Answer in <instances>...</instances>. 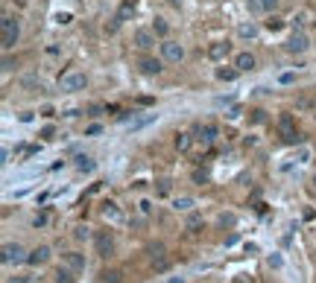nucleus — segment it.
<instances>
[{
    "label": "nucleus",
    "instance_id": "obj_1",
    "mask_svg": "<svg viewBox=\"0 0 316 283\" xmlns=\"http://www.w3.org/2000/svg\"><path fill=\"white\" fill-rule=\"evenodd\" d=\"M18 38H21V24H18V18L3 15V21H0V47L9 53V50L18 44Z\"/></svg>",
    "mask_w": 316,
    "mask_h": 283
},
{
    "label": "nucleus",
    "instance_id": "obj_2",
    "mask_svg": "<svg viewBox=\"0 0 316 283\" xmlns=\"http://www.w3.org/2000/svg\"><path fill=\"white\" fill-rule=\"evenodd\" d=\"M278 134H281L284 143H302V134L296 131V120H293L290 111H284V114L278 117Z\"/></svg>",
    "mask_w": 316,
    "mask_h": 283
},
{
    "label": "nucleus",
    "instance_id": "obj_3",
    "mask_svg": "<svg viewBox=\"0 0 316 283\" xmlns=\"http://www.w3.org/2000/svg\"><path fill=\"white\" fill-rule=\"evenodd\" d=\"M85 85H88V79H85V73H79V70L59 76V88H62V94H76V91H85Z\"/></svg>",
    "mask_w": 316,
    "mask_h": 283
},
{
    "label": "nucleus",
    "instance_id": "obj_4",
    "mask_svg": "<svg viewBox=\"0 0 316 283\" xmlns=\"http://www.w3.org/2000/svg\"><path fill=\"white\" fill-rule=\"evenodd\" d=\"M30 251L21 245V243H6L3 245V263L6 266H18V263H27Z\"/></svg>",
    "mask_w": 316,
    "mask_h": 283
},
{
    "label": "nucleus",
    "instance_id": "obj_5",
    "mask_svg": "<svg viewBox=\"0 0 316 283\" xmlns=\"http://www.w3.org/2000/svg\"><path fill=\"white\" fill-rule=\"evenodd\" d=\"M161 59L164 62H170V64H179L182 59H185V47L179 44V41H161Z\"/></svg>",
    "mask_w": 316,
    "mask_h": 283
},
{
    "label": "nucleus",
    "instance_id": "obj_6",
    "mask_svg": "<svg viewBox=\"0 0 316 283\" xmlns=\"http://www.w3.org/2000/svg\"><path fill=\"white\" fill-rule=\"evenodd\" d=\"M284 50L287 53H293V56H302V53L311 50V41H308V35H305L302 30H296L293 35H290V41L284 44Z\"/></svg>",
    "mask_w": 316,
    "mask_h": 283
},
{
    "label": "nucleus",
    "instance_id": "obj_7",
    "mask_svg": "<svg viewBox=\"0 0 316 283\" xmlns=\"http://www.w3.org/2000/svg\"><path fill=\"white\" fill-rule=\"evenodd\" d=\"M94 248H97L100 257H111V254H114V240H111V234H108V231L94 234Z\"/></svg>",
    "mask_w": 316,
    "mask_h": 283
},
{
    "label": "nucleus",
    "instance_id": "obj_8",
    "mask_svg": "<svg viewBox=\"0 0 316 283\" xmlns=\"http://www.w3.org/2000/svg\"><path fill=\"white\" fill-rule=\"evenodd\" d=\"M138 67H141V73H144V76H158V73L164 70V59L141 56V59H138Z\"/></svg>",
    "mask_w": 316,
    "mask_h": 283
},
{
    "label": "nucleus",
    "instance_id": "obj_9",
    "mask_svg": "<svg viewBox=\"0 0 316 283\" xmlns=\"http://www.w3.org/2000/svg\"><path fill=\"white\" fill-rule=\"evenodd\" d=\"M156 44V32L153 30H135V47L138 50H153Z\"/></svg>",
    "mask_w": 316,
    "mask_h": 283
},
{
    "label": "nucleus",
    "instance_id": "obj_10",
    "mask_svg": "<svg viewBox=\"0 0 316 283\" xmlns=\"http://www.w3.org/2000/svg\"><path fill=\"white\" fill-rule=\"evenodd\" d=\"M62 263L64 266H70L73 272H85V254H79V251H64Z\"/></svg>",
    "mask_w": 316,
    "mask_h": 283
},
{
    "label": "nucleus",
    "instance_id": "obj_11",
    "mask_svg": "<svg viewBox=\"0 0 316 283\" xmlns=\"http://www.w3.org/2000/svg\"><path fill=\"white\" fill-rule=\"evenodd\" d=\"M47 260H50V245H38V248H32L30 257H27V263L35 266V269H38V266H44Z\"/></svg>",
    "mask_w": 316,
    "mask_h": 283
},
{
    "label": "nucleus",
    "instance_id": "obj_12",
    "mask_svg": "<svg viewBox=\"0 0 316 283\" xmlns=\"http://www.w3.org/2000/svg\"><path fill=\"white\" fill-rule=\"evenodd\" d=\"M196 134H199V143L202 146H211L217 140V126L214 123H202V126L196 128Z\"/></svg>",
    "mask_w": 316,
    "mask_h": 283
},
{
    "label": "nucleus",
    "instance_id": "obj_13",
    "mask_svg": "<svg viewBox=\"0 0 316 283\" xmlns=\"http://www.w3.org/2000/svg\"><path fill=\"white\" fill-rule=\"evenodd\" d=\"M100 213H103V219H108V222H120V219H123V213H120L117 202H103Z\"/></svg>",
    "mask_w": 316,
    "mask_h": 283
},
{
    "label": "nucleus",
    "instance_id": "obj_14",
    "mask_svg": "<svg viewBox=\"0 0 316 283\" xmlns=\"http://www.w3.org/2000/svg\"><path fill=\"white\" fill-rule=\"evenodd\" d=\"M255 64H258V59H255L252 53H237V56H234V67H237L240 73H246V70H255Z\"/></svg>",
    "mask_w": 316,
    "mask_h": 283
},
{
    "label": "nucleus",
    "instance_id": "obj_15",
    "mask_svg": "<svg viewBox=\"0 0 316 283\" xmlns=\"http://www.w3.org/2000/svg\"><path fill=\"white\" fill-rule=\"evenodd\" d=\"M53 283H76V272L70 266H62L53 272Z\"/></svg>",
    "mask_w": 316,
    "mask_h": 283
},
{
    "label": "nucleus",
    "instance_id": "obj_16",
    "mask_svg": "<svg viewBox=\"0 0 316 283\" xmlns=\"http://www.w3.org/2000/svg\"><path fill=\"white\" fill-rule=\"evenodd\" d=\"M225 56H228V44H222V41H217V44H211V47H208V59L220 62V59H225Z\"/></svg>",
    "mask_w": 316,
    "mask_h": 283
},
{
    "label": "nucleus",
    "instance_id": "obj_17",
    "mask_svg": "<svg viewBox=\"0 0 316 283\" xmlns=\"http://www.w3.org/2000/svg\"><path fill=\"white\" fill-rule=\"evenodd\" d=\"M94 158H88V155H79L76 158V169H79V172H94Z\"/></svg>",
    "mask_w": 316,
    "mask_h": 283
},
{
    "label": "nucleus",
    "instance_id": "obj_18",
    "mask_svg": "<svg viewBox=\"0 0 316 283\" xmlns=\"http://www.w3.org/2000/svg\"><path fill=\"white\" fill-rule=\"evenodd\" d=\"M173 146H176L179 152H188V149H190V134L179 131V134H176V140H173Z\"/></svg>",
    "mask_w": 316,
    "mask_h": 283
},
{
    "label": "nucleus",
    "instance_id": "obj_19",
    "mask_svg": "<svg viewBox=\"0 0 316 283\" xmlns=\"http://www.w3.org/2000/svg\"><path fill=\"white\" fill-rule=\"evenodd\" d=\"M173 207L176 210H193V199L190 196H179V199H173Z\"/></svg>",
    "mask_w": 316,
    "mask_h": 283
},
{
    "label": "nucleus",
    "instance_id": "obj_20",
    "mask_svg": "<svg viewBox=\"0 0 316 283\" xmlns=\"http://www.w3.org/2000/svg\"><path fill=\"white\" fill-rule=\"evenodd\" d=\"M237 35H240V38H255V35H258V27H255V24H240V27H237Z\"/></svg>",
    "mask_w": 316,
    "mask_h": 283
},
{
    "label": "nucleus",
    "instance_id": "obj_21",
    "mask_svg": "<svg viewBox=\"0 0 316 283\" xmlns=\"http://www.w3.org/2000/svg\"><path fill=\"white\" fill-rule=\"evenodd\" d=\"M73 240H79V243H82V240H91V228H88V225H76V228H73Z\"/></svg>",
    "mask_w": 316,
    "mask_h": 283
},
{
    "label": "nucleus",
    "instance_id": "obj_22",
    "mask_svg": "<svg viewBox=\"0 0 316 283\" xmlns=\"http://www.w3.org/2000/svg\"><path fill=\"white\" fill-rule=\"evenodd\" d=\"M147 254H150V260H153V263H158V260H164V245L156 243V245H150V248H147Z\"/></svg>",
    "mask_w": 316,
    "mask_h": 283
},
{
    "label": "nucleus",
    "instance_id": "obj_23",
    "mask_svg": "<svg viewBox=\"0 0 316 283\" xmlns=\"http://www.w3.org/2000/svg\"><path fill=\"white\" fill-rule=\"evenodd\" d=\"M47 225H50V213H47V210L35 213V219H32V228H47Z\"/></svg>",
    "mask_w": 316,
    "mask_h": 283
},
{
    "label": "nucleus",
    "instance_id": "obj_24",
    "mask_svg": "<svg viewBox=\"0 0 316 283\" xmlns=\"http://www.w3.org/2000/svg\"><path fill=\"white\" fill-rule=\"evenodd\" d=\"M185 228H188V231H199V228H202V216H199V213H190L188 222H185Z\"/></svg>",
    "mask_w": 316,
    "mask_h": 283
},
{
    "label": "nucleus",
    "instance_id": "obj_25",
    "mask_svg": "<svg viewBox=\"0 0 316 283\" xmlns=\"http://www.w3.org/2000/svg\"><path fill=\"white\" fill-rule=\"evenodd\" d=\"M150 123H156V114H147V117L135 120V123H132V131H141V128H144V126H150Z\"/></svg>",
    "mask_w": 316,
    "mask_h": 283
},
{
    "label": "nucleus",
    "instance_id": "obj_26",
    "mask_svg": "<svg viewBox=\"0 0 316 283\" xmlns=\"http://www.w3.org/2000/svg\"><path fill=\"white\" fill-rule=\"evenodd\" d=\"M281 27H284V21H281L278 15H269V21H266V30H269V32H278Z\"/></svg>",
    "mask_w": 316,
    "mask_h": 283
},
{
    "label": "nucleus",
    "instance_id": "obj_27",
    "mask_svg": "<svg viewBox=\"0 0 316 283\" xmlns=\"http://www.w3.org/2000/svg\"><path fill=\"white\" fill-rule=\"evenodd\" d=\"M237 73H240V70H225V67H220V70H217V79H220V82H231Z\"/></svg>",
    "mask_w": 316,
    "mask_h": 283
},
{
    "label": "nucleus",
    "instance_id": "obj_28",
    "mask_svg": "<svg viewBox=\"0 0 316 283\" xmlns=\"http://www.w3.org/2000/svg\"><path fill=\"white\" fill-rule=\"evenodd\" d=\"M167 30H170V27H167V21H164V18H156L153 32H156V35H167Z\"/></svg>",
    "mask_w": 316,
    "mask_h": 283
},
{
    "label": "nucleus",
    "instance_id": "obj_29",
    "mask_svg": "<svg viewBox=\"0 0 316 283\" xmlns=\"http://www.w3.org/2000/svg\"><path fill=\"white\" fill-rule=\"evenodd\" d=\"M100 281L103 283H120V272H103Z\"/></svg>",
    "mask_w": 316,
    "mask_h": 283
},
{
    "label": "nucleus",
    "instance_id": "obj_30",
    "mask_svg": "<svg viewBox=\"0 0 316 283\" xmlns=\"http://www.w3.org/2000/svg\"><path fill=\"white\" fill-rule=\"evenodd\" d=\"M296 105H299V108H316V96H302Z\"/></svg>",
    "mask_w": 316,
    "mask_h": 283
},
{
    "label": "nucleus",
    "instance_id": "obj_31",
    "mask_svg": "<svg viewBox=\"0 0 316 283\" xmlns=\"http://www.w3.org/2000/svg\"><path fill=\"white\" fill-rule=\"evenodd\" d=\"M278 3H281V0H261V6H263V12H269V15H272V12L278 9Z\"/></svg>",
    "mask_w": 316,
    "mask_h": 283
},
{
    "label": "nucleus",
    "instance_id": "obj_32",
    "mask_svg": "<svg viewBox=\"0 0 316 283\" xmlns=\"http://www.w3.org/2000/svg\"><path fill=\"white\" fill-rule=\"evenodd\" d=\"M138 207H141V213H144V216H150V213H153V202H150V199H144Z\"/></svg>",
    "mask_w": 316,
    "mask_h": 283
},
{
    "label": "nucleus",
    "instance_id": "obj_33",
    "mask_svg": "<svg viewBox=\"0 0 316 283\" xmlns=\"http://www.w3.org/2000/svg\"><path fill=\"white\" fill-rule=\"evenodd\" d=\"M278 82H281V85H293V82H296V73H281Z\"/></svg>",
    "mask_w": 316,
    "mask_h": 283
},
{
    "label": "nucleus",
    "instance_id": "obj_34",
    "mask_svg": "<svg viewBox=\"0 0 316 283\" xmlns=\"http://www.w3.org/2000/svg\"><path fill=\"white\" fill-rule=\"evenodd\" d=\"M167 193H170V181L161 178V181H158V196H167Z\"/></svg>",
    "mask_w": 316,
    "mask_h": 283
},
{
    "label": "nucleus",
    "instance_id": "obj_35",
    "mask_svg": "<svg viewBox=\"0 0 316 283\" xmlns=\"http://www.w3.org/2000/svg\"><path fill=\"white\" fill-rule=\"evenodd\" d=\"M240 114H243V108H240V105H234V108H228V114H225V117H228V120H237Z\"/></svg>",
    "mask_w": 316,
    "mask_h": 283
},
{
    "label": "nucleus",
    "instance_id": "obj_36",
    "mask_svg": "<svg viewBox=\"0 0 316 283\" xmlns=\"http://www.w3.org/2000/svg\"><path fill=\"white\" fill-rule=\"evenodd\" d=\"M266 120V111H252V123H263Z\"/></svg>",
    "mask_w": 316,
    "mask_h": 283
},
{
    "label": "nucleus",
    "instance_id": "obj_37",
    "mask_svg": "<svg viewBox=\"0 0 316 283\" xmlns=\"http://www.w3.org/2000/svg\"><path fill=\"white\" fill-rule=\"evenodd\" d=\"M6 283H30V278H24V275H15V278H6Z\"/></svg>",
    "mask_w": 316,
    "mask_h": 283
},
{
    "label": "nucleus",
    "instance_id": "obj_38",
    "mask_svg": "<svg viewBox=\"0 0 316 283\" xmlns=\"http://www.w3.org/2000/svg\"><path fill=\"white\" fill-rule=\"evenodd\" d=\"M100 131H103V126H100V123H91V126L85 128V134H100Z\"/></svg>",
    "mask_w": 316,
    "mask_h": 283
},
{
    "label": "nucleus",
    "instance_id": "obj_39",
    "mask_svg": "<svg viewBox=\"0 0 316 283\" xmlns=\"http://www.w3.org/2000/svg\"><path fill=\"white\" fill-rule=\"evenodd\" d=\"M12 67H15V62H12V59H9V56H6V59H3V70H6V73H9V70H12Z\"/></svg>",
    "mask_w": 316,
    "mask_h": 283
},
{
    "label": "nucleus",
    "instance_id": "obj_40",
    "mask_svg": "<svg viewBox=\"0 0 316 283\" xmlns=\"http://www.w3.org/2000/svg\"><path fill=\"white\" fill-rule=\"evenodd\" d=\"M41 137H53V126H44V128H41Z\"/></svg>",
    "mask_w": 316,
    "mask_h": 283
},
{
    "label": "nucleus",
    "instance_id": "obj_41",
    "mask_svg": "<svg viewBox=\"0 0 316 283\" xmlns=\"http://www.w3.org/2000/svg\"><path fill=\"white\" fill-rule=\"evenodd\" d=\"M234 283H252V278L246 281V275H240V278H237V281H234Z\"/></svg>",
    "mask_w": 316,
    "mask_h": 283
},
{
    "label": "nucleus",
    "instance_id": "obj_42",
    "mask_svg": "<svg viewBox=\"0 0 316 283\" xmlns=\"http://www.w3.org/2000/svg\"><path fill=\"white\" fill-rule=\"evenodd\" d=\"M167 283H185V278H170Z\"/></svg>",
    "mask_w": 316,
    "mask_h": 283
},
{
    "label": "nucleus",
    "instance_id": "obj_43",
    "mask_svg": "<svg viewBox=\"0 0 316 283\" xmlns=\"http://www.w3.org/2000/svg\"><path fill=\"white\" fill-rule=\"evenodd\" d=\"M314 184H316V175H314Z\"/></svg>",
    "mask_w": 316,
    "mask_h": 283
}]
</instances>
